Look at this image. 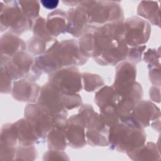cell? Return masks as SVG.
Here are the masks:
<instances>
[{
  "instance_id": "obj_1",
  "label": "cell",
  "mask_w": 161,
  "mask_h": 161,
  "mask_svg": "<svg viewBox=\"0 0 161 161\" xmlns=\"http://www.w3.org/2000/svg\"><path fill=\"white\" fill-rule=\"evenodd\" d=\"M87 60L75 39L56 40L43 54L35 57L37 67L48 74L65 67L82 66Z\"/></svg>"
},
{
  "instance_id": "obj_2",
  "label": "cell",
  "mask_w": 161,
  "mask_h": 161,
  "mask_svg": "<svg viewBox=\"0 0 161 161\" xmlns=\"http://www.w3.org/2000/svg\"><path fill=\"white\" fill-rule=\"evenodd\" d=\"M146 141L144 129L129 118L109 128V146L113 150L127 153Z\"/></svg>"
},
{
  "instance_id": "obj_3",
  "label": "cell",
  "mask_w": 161,
  "mask_h": 161,
  "mask_svg": "<svg viewBox=\"0 0 161 161\" xmlns=\"http://www.w3.org/2000/svg\"><path fill=\"white\" fill-rule=\"evenodd\" d=\"M86 12L89 25L101 26L124 21V11L119 1H80L79 4Z\"/></svg>"
},
{
  "instance_id": "obj_4",
  "label": "cell",
  "mask_w": 161,
  "mask_h": 161,
  "mask_svg": "<svg viewBox=\"0 0 161 161\" xmlns=\"http://www.w3.org/2000/svg\"><path fill=\"white\" fill-rule=\"evenodd\" d=\"M33 23L23 11L19 1H0L1 33L9 31L17 35H21L32 29Z\"/></svg>"
},
{
  "instance_id": "obj_5",
  "label": "cell",
  "mask_w": 161,
  "mask_h": 161,
  "mask_svg": "<svg viewBox=\"0 0 161 161\" xmlns=\"http://www.w3.org/2000/svg\"><path fill=\"white\" fill-rule=\"evenodd\" d=\"M48 81L64 94H79L82 89L81 73L77 67H63L48 74Z\"/></svg>"
},
{
  "instance_id": "obj_6",
  "label": "cell",
  "mask_w": 161,
  "mask_h": 161,
  "mask_svg": "<svg viewBox=\"0 0 161 161\" xmlns=\"http://www.w3.org/2000/svg\"><path fill=\"white\" fill-rule=\"evenodd\" d=\"M36 103L53 118L54 123L68 119L67 110L62 102L61 92L49 82L41 86Z\"/></svg>"
},
{
  "instance_id": "obj_7",
  "label": "cell",
  "mask_w": 161,
  "mask_h": 161,
  "mask_svg": "<svg viewBox=\"0 0 161 161\" xmlns=\"http://www.w3.org/2000/svg\"><path fill=\"white\" fill-rule=\"evenodd\" d=\"M123 40L128 47L143 45L149 40L151 25L142 18L133 16L124 20Z\"/></svg>"
},
{
  "instance_id": "obj_8",
  "label": "cell",
  "mask_w": 161,
  "mask_h": 161,
  "mask_svg": "<svg viewBox=\"0 0 161 161\" xmlns=\"http://www.w3.org/2000/svg\"><path fill=\"white\" fill-rule=\"evenodd\" d=\"M124 21L109 23L96 26L94 33V50L92 58L98 57L103 50L113 41L123 39Z\"/></svg>"
},
{
  "instance_id": "obj_9",
  "label": "cell",
  "mask_w": 161,
  "mask_h": 161,
  "mask_svg": "<svg viewBox=\"0 0 161 161\" xmlns=\"http://www.w3.org/2000/svg\"><path fill=\"white\" fill-rule=\"evenodd\" d=\"M24 115L32 124L42 142H44L47 134L54 126L53 118L36 103H28L25 108Z\"/></svg>"
},
{
  "instance_id": "obj_10",
  "label": "cell",
  "mask_w": 161,
  "mask_h": 161,
  "mask_svg": "<svg viewBox=\"0 0 161 161\" xmlns=\"http://www.w3.org/2000/svg\"><path fill=\"white\" fill-rule=\"evenodd\" d=\"M35 57L27 52H21L1 64L12 80L26 78L35 65Z\"/></svg>"
},
{
  "instance_id": "obj_11",
  "label": "cell",
  "mask_w": 161,
  "mask_h": 161,
  "mask_svg": "<svg viewBox=\"0 0 161 161\" xmlns=\"http://www.w3.org/2000/svg\"><path fill=\"white\" fill-rule=\"evenodd\" d=\"M128 48L123 39L115 40L108 44L100 55L93 59L99 65L116 66L126 60Z\"/></svg>"
},
{
  "instance_id": "obj_12",
  "label": "cell",
  "mask_w": 161,
  "mask_h": 161,
  "mask_svg": "<svg viewBox=\"0 0 161 161\" xmlns=\"http://www.w3.org/2000/svg\"><path fill=\"white\" fill-rule=\"evenodd\" d=\"M136 67L125 60L119 63L115 69L114 80L111 86L121 96L126 93L136 81Z\"/></svg>"
},
{
  "instance_id": "obj_13",
  "label": "cell",
  "mask_w": 161,
  "mask_h": 161,
  "mask_svg": "<svg viewBox=\"0 0 161 161\" xmlns=\"http://www.w3.org/2000/svg\"><path fill=\"white\" fill-rule=\"evenodd\" d=\"M160 111L153 103L148 100H141L135 107L129 118L143 128L151 123L160 119Z\"/></svg>"
},
{
  "instance_id": "obj_14",
  "label": "cell",
  "mask_w": 161,
  "mask_h": 161,
  "mask_svg": "<svg viewBox=\"0 0 161 161\" xmlns=\"http://www.w3.org/2000/svg\"><path fill=\"white\" fill-rule=\"evenodd\" d=\"M143 88L142 85L135 81L131 89L124 95L116 106V112L120 121L128 118L132 113L135 107L143 97Z\"/></svg>"
},
{
  "instance_id": "obj_15",
  "label": "cell",
  "mask_w": 161,
  "mask_h": 161,
  "mask_svg": "<svg viewBox=\"0 0 161 161\" xmlns=\"http://www.w3.org/2000/svg\"><path fill=\"white\" fill-rule=\"evenodd\" d=\"M40 89L41 87L36 82L21 79L14 81L11 94L18 101L36 103Z\"/></svg>"
},
{
  "instance_id": "obj_16",
  "label": "cell",
  "mask_w": 161,
  "mask_h": 161,
  "mask_svg": "<svg viewBox=\"0 0 161 161\" xmlns=\"http://www.w3.org/2000/svg\"><path fill=\"white\" fill-rule=\"evenodd\" d=\"M0 50L3 64L18 53L26 50V43L19 35L6 31L0 38Z\"/></svg>"
},
{
  "instance_id": "obj_17",
  "label": "cell",
  "mask_w": 161,
  "mask_h": 161,
  "mask_svg": "<svg viewBox=\"0 0 161 161\" xmlns=\"http://www.w3.org/2000/svg\"><path fill=\"white\" fill-rule=\"evenodd\" d=\"M66 135L68 146L72 148H81L87 144L86 128L81 123L78 114L68 118Z\"/></svg>"
},
{
  "instance_id": "obj_18",
  "label": "cell",
  "mask_w": 161,
  "mask_h": 161,
  "mask_svg": "<svg viewBox=\"0 0 161 161\" xmlns=\"http://www.w3.org/2000/svg\"><path fill=\"white\" fill-rule=\"evenodd\" d=\"M67 32L75 38H79L89 25L86 11L79 5L70 8L67 11Z\"/></svg>"
},
{
  "instance_id": "obj_19",
  "label": "cell",
  "mask_w": 161,
  "mask_h": 161,
  "mask_svg": "<svg viewBox=\"0 0 161 161\" xmlns=\"http://www.w3.org/2000/svg\"><path fill=\"white\" fill-rule=\"evenodd\" d=\"M14 125L17 132L18 145L31 146L43 143L33 126L26 118H21Z\"/></svg>"
},
{
  "instance_id": "obj_20",
  "label": "cell",
  "mask_w": 161,
  "mask_h": 161,
  "mask_svg": "<svg viewBox=\"0 0 161 161\" xmlns=\"http://www.w3.org/2000/svg\"><path fill=\"white\" fill-rule=\"evenodd\" d=\"M47 27L54 37L67 32V12L62 9H56L47 14Z\"/></svg>"
},
{
  "instance_id": "obj_21",
  "label": "cell",
  "mask_w": 161,
  "mask_h": 161,
  "mask_svg": "<svg viewBox=\"0 0 161 161\" xmlns=\"http://www.w3.org/2000/svg\"><path fill=\"white\" fill-rule=\"evenodd\" d=\"M77 114L86 130H102L107 127L101 120L99 113L96 112L89 104H82Z\"/></svg>"
},
{
  "instance_id": "obj_22",
  "label": "cell",
  "mask_w": 161,
  "mask_h": 161,
  "mask_svg": "<svg viewBox=\"0 0 161 161\" xmlns=\"http://www.w3.org/2000/svg\"><path fill=\"white\" fill-rule=\"evenodd\" d=\"M137 14L150 24L160 26V7L157 1H142L137 7Z\"/></svg>"
},
{
  "instance_id": "obj_23",
  "label": "cell",
  "mask_w": 161,
  "mask_h": 161,
  "mask_svg": "<svg viewBox=\"0 0 161 161\" xmlns=\"http://www.w3.org/2000/svg\"><path fill=\"white\" fill-rule=\"evenodd\" d=\"M126 154L131 160L135 161L157 160L160 158L157 145L151 142H145L142 146L133 149Z\"/></svg>"
},
{
  "instance_id": "obj_24",
  "label": "cell",
  "mask_w": 161,
  "mask_h": 161,
  "mask_svg": "<svg viewBox=\"0 0 161 161\" xmlns=\"http://www.w3.org/2000/svg\"><path fill=\"white\" fill-rule=\"evenodd\" d=\"M121 99L119 94L112 86H104L100 88L94 96V102L99 109L108 106H115Z\"/></svg>"
},
{
  "instance_id": "obj_25",
  "label": "cell",
  "mask_w": 161,
  "mask_h": 161,
  "mask_svg": "<svg viewBox=\"0 0 161 161\" xmlns=\"http://www.w3.org/2000/svg\"><path fill=\"white\" fill-rule=\"evenodd\" d=\"M46 141L48 149L64 151L68 146L66 128L53 127L47 134Z\"/></svg>"
},
{
  "instance_id": "obj_26",
  "label": "cell",
  "mask_w": 161,
  "mask_h": 161,
  "mask_svg": "<svg viewBox=\"0 0 161 161\" xmlns=\"http://www.w3.org/2000/svg\"><path fill=\"white\" fill-rule=\"evenodd\" d=\"M96 25H88L83 34L79 38L77 41L81 52L87 57L90 58L93 56L94 50V33Z\"/></svg>"
},
{
  "instance_id": "obj_27",
  "label": "cell",
  "mask_w": 161,
  "mask_h": 161,
  "mask_svg": "<svg viewBox=\"0 0 161 161\" xmlns=\"http://www.w3.org/2000/svg\"><path fill=\"white\" fill-rule=\"evenodd\" d=\"M87 143L92 147L109 146V128L102 130H87L86 131Z\"/></svg>"
},
{
  "instance_id": "obj_28",
  "label": "cell",
  "mask_w": 161,
  "mask_h": 161,
  "mask_svg": "<svg viewBox=\"0 0 161 161\" xmlns=\"http://www.w3.org/2000/svg\"><path fill=\"white\" fill-rule=\"evenodd\" d=\"M18 144L17 132L14 123L3 125L1 128L0 147H15Z\"/></svg>"
},
{
  "instance_id": "obj_29",
  "label": "cell",
  "mask_w": 161,
  "mask_h": 161,
  "mask_svg": "<svg viewBox=\"0 0 161 161\" xmlns=\"http://www.w3.org/2000/svg\"><path fill=\"white\" fill-rule=\"evenodd\" d=\"M81 77L84 89L87 92H94L104 86V79L98 74L83 72Z\"/></svg>"
},
{
  "instance_id": "obj_30",
  "label": "cell",
  "mask_w": 161,
  "mask_h": 161,
  "mask_svg": "<svg viewBox=\"0 0 161 161\" xmlns=\"http://www.w3.org/2000/svg\"><path fill=\"white\" fill-rule=\"evenodd\" d=\"M33 36H36L46 43L55 42L57 40L55 37L53 36L48 31L47 27L46 19L39 16L33 23Z\"/></svg>"
},
{
  "instance_id": "obj_31",
  "label": "cell",
  "mask_w": 161,
  "mask_h": 161,
  "mask_svg": "<svg viewBox=\"0 0 161 161\" xmlns=\"http://www.w3.org/2000/svg\"><path fill=\"white\" fill-rule=\"evenodd\" d=\"M26 43L27 52L34 57L43 54L47 50V43L36 36H31Z\"/></svg>"
},
{
  "instance_id": "obj_32",
  "label": "cell",
  "mask_w": 161,
  "mask_h": 161,
  "mask_svg": "<svg viewBox=\"0 0 161 161\" xmlns=\"http://www.w3.org/2000/svg\"><path fill=\"white\" fill-rule=\"evenodd\" d=\"M99 116L103 123L108 128L116 125L120 121L115 106H108L99 109Z\"/></svg>"
},
{
  "instance_id": "obj_33",
  "label": "cell",
  "mask_w": 161,
  "mask_h": 161,
  "mask_svg": "<svg viewBox=\"0 0 161 161\" xmlns=\"http://www.w3.org/2000/svg\"><path fill=\"white\" fill-rule=\"evenodd\" d=\"M19 4L24 13L32 21L34 22L40 16V1H19Z\"/></svg>"
},
{
  "instance_id": "obj_34",
  "label": "cell",
  "mask_w": 161,
  "mask_h": 161,
  "mask_svg": "<svg viewBox=\"0 0 161 161\" xmlns=\"http://www.w3.org/2000/svg\"><path fill=\"white\" fill-rule=\"evenodd\" d=\"M38 152L35 145L25 146L18 145L16 147V152L14 160H34L37 158Z\"/></svg>"
},
{
  "instance_id": "obj_35",
  "label": "cell",
  "mask_w": 161,
  "mask_h": 161,
  "mask_svg": "<svg viewBox=\"0 0 161 161\" xmlns=\"http://www.w3.org/2000/svg\"><path fill=\"white\" fill-rule=\"evenodd\" d=\"M64 107L67 111L79 108L82 104V99L79 94H64L61 92Z\"/></svg>"
},
{
  "instance_id": "obj_36",
  "label": "cell",
  "mask_w": 161,
  "mask_h": 161,
  "mask_svg": "<svg viewBox=\"0 0 161 161\" xmlns=\"http://www.w3.org/2000/svg\"><path fill=\"white\" fill-rule=\"evenodd\" d=\"M143 60L147 64V68L160 67V53L159 48H148L143 55Z\"/></svg>"
},
{
  "instance_id": "obj_37",
  "label": "cell",
  "mask_w": 161,
  "mask_h": 161,
  "mask_svg": "<svg viewBox=\"0 0 161 161\" xmlns=\"http://www.w3.org/2000/svg\"><path fill=\"white\" fill-rule=\"evenodd\" d=\"M146 49V45H140L128 48L126 61L136 65L140 63L142 59V55Z\"/></svg>"
},
{
  "instance_id": "obj_38",
  "label": "cell",
  "mask_w": 161,
  "mask_h": 161,
  "mask_svg": "<svg viewBox=\"0 0 161 161\" xmlns=\"http://www.w3.org/2000/svg\"><path fill=\"white\" fill-rule=\"evenodd\" d=\"M12 88V80L6 73L4 68L1 65V93H11Z\"/></svg>"
},
{
  "instance_id": "obj_39",
  "label": "cell",
  "mask_w": 161,
  "mask_h": 161,
  "mask_svg": "<svg viewBox=\"0 0 161 161\" xmlns=\"http://www.w3.org/2000/svg\"><path fill=\"white\" fill-rule=\"evenodd\" d=\"M69 160L68 155L62 150H50L43 155V160Z\"/></svg>"
},
{
  "instance_id": "obj_40",
  "label": "cell",
  "mask_w": 161,
  "mask_h": 161,
  "mask_svg": "<svg viewBox=\"0 0 161 161\" xmlns=\"http://www.w3.org/2000/svg\"><path fill=\"white\" fill-rule=\"evenodd\" d=\"M148 75L150 82L153 86H160V67L148 68Z\"/></svg>"
},
{
  "instance_id": "obj_41",
  "label": "cell",
  "mask_w": 161,
  "mask_h": 161,
  "mask_svg": "<svg viewBox=\"0 0 161 161\" xmlns=\"http://www.w3.org/2000/svg\"><path fill=\"white\" fill-rule=\"evenodd\" d=\"M160 87H158V86H152L150 87V91H149V95L152 101L158 103H160Z\"/></svg>"
},
{
  "instance_id": "obj_42",
  "label": "cell",
  "mask_w": 161,
  "mask_h": 161,
  "mask_svg": "<svg viewBox=\"0 0 161 161\" xmlns=\"http://www.w3.org/2000/svg\"><path fill=\"white\" fill-rule=\"evenodd\" d=\"M60 1L58 0H42L40 1V3L46 9L49 10L55 9Z\"/></svg>"
},
{
  "instance_id": "obj_43",
  "label": "cell",
  "mask_w": 161,
  "mask_h": 161,
  "mask_svg": "<svg viewBox=\"0 0 161 161\" xmlns=\"http://www.w3.org/2000/svg\"><path fill=\"white\" fill-rule=\"evenodd\" d=\"M80 1H72V0H68V1H62V3L65 4L67 6H70L71 8H75L77 6Z\"/></svg>"
},
{
  "instance_id": "obj_44",
  "label": "cell",
  "mask_w": 161,
  "mask_h": 161,
  "mask_svg": "<svg viewBox=\"0 0 161 161\" xmlns=\"http://www.w3.org/2000/svg\"><path fill=\"white\" fill-rule=\"evenodd\" d=\"M151 126L152 127L153 129H154L155 131H157L159 132L160 131V119H156L153 121H152L150 124Z\"/></svg>"
}]
</instances>
